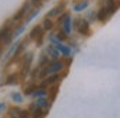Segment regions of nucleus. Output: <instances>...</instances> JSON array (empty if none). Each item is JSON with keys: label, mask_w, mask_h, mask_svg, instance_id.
<instances>
[{"label": "nucleus", "mask_w": 120, "mask_h": 118, "mask_svg": "<svg viewBox=\"0 0 120 118\" xmlns=\"http://www.w3.org/2000/svg\"><path fill=\"white\" fill-rule=\"evenodd\" d=\"M13 38V34H11V28L8 25H4L3 28L0 30V42L1 44H8Z\"/></svg>", "instance_id": "obj_2"}, {"label": "nucleus", "mask_w": 120, "mask_h": 118, "mask_svg": "<svg viewBox=\"0 0 120 118\" xmlns=\"http://www.w3.org/2000/svg\"><path fill=\"white\" fill-rule=\"evenodd\" d=\"M35 90H36V86H35L34 83H31L30 86H27V87H25V94H27V96H28V94H32Z\"/></svg>", "instance_id": "obj_14"}, {"label": "nucleus", "mask_w": 120, "mask_h": 118, "mask_svg": "<svg viewBox=\"0 0 120 118\" xmlns=\"http://www.w3.org/2000/svg\"><path fill=\"white\" fill-rule=\"evenodd\" d=\"M63 28H64V34H70L71 32V18L70 17H67L64 21H63Z\"/></svg>", "instance_id": "obj_9"}, {"label": "nucleus", "mask_w": 120, "mask_h": 118, "mask_svg": "<svg viewBox=\"0 0 120 118\" xmlns=\"http://www.w3.org/2000/svg\"><path fill=\"white\" fill-rule=\"evenodd\" d=\"M63 10H64V4H60L57 7H55V8H52L50 10V13H49V17H55V16H59L63 13Z\"/></svg>", "instance_id": "obj_8"}, {"label": "nucleus", "mask_w": 120, "mask_h": 118, "mask_svg": "<svg viewBox=\"0 0 120 118\" xmlns=\"http://www.w3.org/2000/svg\"><path fill=\"white\" fill-rule=\"evenodd\" d=\"M77 30H78V32H80V34L87 35V34H88V31H90V24H88L85 20L78 18V20H77Z\"/></svg>", "instance_id": "obj_4"}, {"label": "nucleus", "mask_w": 120, "mask_h": 118, "mask_svg": "<svg viewBox=\"0 0 120 118\" xmlns=\"http://www.w3.org/2000/svg\"><path fill=\"white\" fill-rule=\"evenodd\" d=\"M116 8H117V7H116V4H115V0H108V1H106L105 10H106V13H108L109 16H110V14H113Z\"/></svg>", "instance_id": "obj_6"}, {"label": "nucleus", "mask_w": 120, "mask_h": 118, "mask_svg": "<svg viewBox=\"0 0 120 118\" xmlns=\"http://www.w3.org/2000/svg\"><path fill=\"white\" fill-rule=\"evenodd\" d=\"M48 58H49V56H48ZM48 58H46L45 54H42V56H41V62H39V66H46V65H48Z\"/></svg>", "instance_id": "obj_20"}, {"label": "nucleus", "mask_w": 120, "mask_h": 118, "mask_svg": "<svg viewBox=\"0 0 120 118\" xmlns=\"http://www.w3.org/2000/svg\"><path fill=\"white\" fill-rule=\"evenodd\" d=\"M42 24H43L42 27H43L45 30H50L52 27H53V23H52V21H50V18H48V17L43 20V23H42Z\"/></svg>", "instance_id": "obj_13"}, {"label": "nucleus", "mask_w": 120, "mask_h": 118, "mask_svg": "<svg viewBox=\"0 0 120 118\" xmlns=\"http://www.w3.org/2000/svg\"><path fill=\"white\" fill-rule=\"evenodd\" d=\"M108 16H109V14L106 13L105 7H102V8L99 10V13H98V16H96V17H98V20H99V21H105V20L108 18Z\"/></svg>", "instance_id": "obj_12"}, {"label": "nucleus", "mask_w": 120, "mask_h": 118, "mask_svg": "<svg viewBox=\"0 0 120 118\" xmlns=\"http://www.w3.org/2000/svg\"><path fill=\"white\" fill-rule=\"evenodd\" d=\"M6 108V104L4 103H0V113H1V110H4Z\"/></svg>", "instance_id": "obj_24"}, {"label": "nucleus", "mask_w": 120, "mask_h": 118, "mask_svg": "<svg viewBox=\"0 0 120 118\" xmlns=\"http://www.w3.org/2000/svg\"><path fill=\"white\" fill-rule=\"evenodd\" d=\"M30 7H31V3H30V1H27V3H25V4H24V6H22V7L17 11V14L13 17V21H20V20H21L25 14H28Z\"/></svg>", "instance_id": "obj_3"}, {"label": "nucleus", "mask_w": 120, "mask_h": 118, "mask_svg": "<svg viewBox=\"0 0 120 118\" xmlns=\"http://www.w3.org/2000/svg\"><path fill=\"white\" fill-rule=\"evenodd\" d=\"M15 83H17V75L10 76V77L7 79V82H6V84H15Z\"/></svg>", "instance_id": "obj_18"}, {"label": "nucleus", "mask_w": 120, "mask_h": 118, "mask_svg": "<svg viewBox=\"0 0 120 118\" xmlns=\"http://www.w3.org/2000/svg\"><path fill=\"white\" fill-rule=\"evenodd\" d=\"M87 6H88V1H84V3L75 4V6H74V10H75V11H80V10H84V8H85Z\"/></svg>", "instance_id": "obj_16"}, {"label": "nucleus", "mask_w": 120, "mask_h": 118, "mask_svg": "<svg viewBox=\"0 0 120 118\" xmlns=\"http://www.w3.org/2000/svg\"><path fill=\"white\" fill-rule=\"evenodd\" d=\"M35 96H38V97H43L45 94H46V88L45 87H41V88H36L35 90V93H34Z\"/></svg>", "instance_id": "obj_15"}, {"label": "nucleus", "mask_w": 120, "mask_h": 118, "mask_svg": "<svg viewBox=\"0 0 120 118\" xmlns=\"http://www.w3.org/2000/svg\"><path fill=\"white\" fill-rule=\"evenodd\" d=\"M10 118H17V117H10Z\"/></svg>", "instance_id": "obj_25"}, {"label": "nucleus", "mask_w": 120, "mask_h": 118, "mask_svg": "<svg viewBox=\"0 0 120 118\" xmlns=\"http://www.w3.org/2000/svg\"><path fill=\"white\" fill-rule=\"evenodd\" d=\"M56 37H57L59 39H61V41H63V39H66V34H64L63 31H59V32L56 34Z\"/></svg>", "instance_id": "obj_22"}, {"label": "nucleus", "mask_w": 120, "mask_h": 118, "mask_svg": "<svg viewBox=\"0 0 120 118\" xmlns=\"http://www.w3.org/2000/svg\"><path fill=\"white\" fill-rule=\"evenodd\" d=\"M11 98H13L15 103H22V96H21V94H18V93H14V94L11 96Z\"/></svg>", "instance_id": "obj_19"}, {"label": "nucleus", "mask_w": 120, "mask_h": 118, "mask_svg": "<svg viewBox=\"0 0 120 118\" xmlns=\"http://www.w3.org/2000/svg\"><path fill=\"white\" fill-rule=\"evenodd\" d=\"M17 113V118H30L28 111H24V110H20V108H13V114Z\"/></svg>", "instance_id": "obj_11"}, {"label": "nucleus", "mask_w": 120, "mask_h": 118, "mask_svg": "<svg viewBox=\"0 0 120 118\" xmlns=\"http://www.w3.org/2000/svg\"><path fill=\"white\" fill-rule=\"evenodd\" d=\"M32 39H35V38H38V44L41 45L42 44V28L41 27H35V28L31 31V35H30Z\"/></svg>", "instance_id": "obj_5"}, {"label": "nucleus", "mask_w": 120, "mask_h": 118, "mask_svg": "<svg viewBox=\"0 0 120 118\" xmlns=\"http://www.w3.org/2000/svg\"><path fill=\"white\" fill-rule=\"evenodd\" d=\"M48 54L50 55V58H53V59H57L60 56L59 49H55L53 45H49V46H48Z\"/></svg>", "instance_id": "obj_10"}, {"label": "nucleus", "mask_w": 120, "mask_h": 118, "mask_svg": "<svg viewBox=\"0 0 120 118\" xmlns=\"http://www.w3.org/2000/svg\"><path fill=\"white\" fill-rule=\"evenodd\" d=\"M56 93H57V86L52 88V91H50V100H55V97H56Z\"/></svg>", "instance_id": "obj_21"}, {"label": "nucleus", "mask_w": 120, "mask_h": 118, "mask_svg": "<svg viewBox=\"0 0 120 118\" xmlns=\"http://www.w3.org/2000/svg\"><path fill=\"white\" fill-rule=\"evenodd\" d=\"M35 104H36L39 108H42V107H46V105H48V103H46V100H45L43 97H41V98H39V100H38Z\"/></svg>", "instance_id": "obj_17"}, {"label": "nucleus", "mask_w": 120, "mask_h": 118, "mask_svg": "<svg viewBox=\"0 0 120 118\" xmlns=\"http://www.w3.org/2000/svg\"><path fill=\"white\" fill-rule=\"evenodd\" d=\"M57 80H60V77L57 75H50V76H48V79L42 83V87H45L46 84H53V83H56Z\"/></svg>", "instance_id": "obj_7"}, {"label": "nucleus", "mask_w": 120, "mask_h": 118, "mask_svg": "<svg viewBox=\"0 0 120 118\" xmlns=\"http://www.w3.org/2000/svg\"><path fill=\"white\" fill-rule=\"evenodd\" d=\"M35 16H38V10H35V11H32V14L30 16V18H28V21H31V20H32V18H34Z\"/></svg>", "instance_id": "obj_23"}, {"label": "nucleus", "mask_w": 120, "mask_h": 118, "mask_svg": "<svg viewBox=\"0 0 120 118\" xmlns=\"http://www.w3.org/2000/svg\"><path fill=\"white\" fill-rule=\"evenodd\" d=\"M64 69V63L59 62V60H55V62H50L48 63L46 66H43V69L39 72V76L43 77V76H50V75H56L57 72Z\"/></svg>", "instance_id": "obj_1"}]
</instances>
